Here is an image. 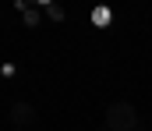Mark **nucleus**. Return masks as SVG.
I'll use <instances>...</instances> for the list:
<instances>
[{"mask_svg":"<svg viewBox=\"0 0 152 131\" xmlns=\"http://www.w3.org/2000/svg\"><path fill=\"white\" fill-rule=\"evenodd\" d=\"M103 117H106V131H138V110L124 99H113Z\"/></svg>","mask_w":152,"mask_h":131,"instance_id":"f257e3e1","label":"nucleus"},{"mask_svg":"<svg viewBox=\"0 0 152 131\" xmlns=\"http://www.w3.org/2000/svg\"><path fill=\"white\" fill-rule=\"evenodd\" d=\"M39 121V113H36V106H32V103H25V99H18V103H11V124H14V128H32V124H36Z\"/></svg>","mask_w":152,"mask_h":131,"instance_id":"f03ea898","label":"nucleus"},{"mask_svg":"<svg viewBox=\"0 0 152 131\" xmlns=\"http://www.w3.org/2000/svg\"><path fill=\"white\" fill-rule=\"evenodd\" d=\"M46 14H50L53 21H60V18H64V11H60V7H53V4H46Z\"/></svg>","mask_w":152,"mask_h":131,"instance_id":"7ed1b4c3","label":"nucleus"},{"mask_svg":"<svg viewBox=\"0 0 152 131\" xmlns=\"http://www.w3.org/2000/svg\"><path fill=\"white\" fill-rule=\"evenodd\" d=\"M92 21H99V25H106V21H110V11H96V14H92Z\"/></svg>","mask_w":152,"mask_h":131,"instance_id":"20e7f679","label":"nucleus"},{"mask_svg":"<svg viewBox=\"0 0 152 131\" xmlns=\"http://www.w3.org/2000/svg\"><path fill=\"white\" fill-rule=\"evenodd\" d=\"M14 131H21V128H14Z\"/></svg>","mask_w":152,"mask_h":131,"instance_id":"39448f33","label":"nucleus"}]
</instances>
